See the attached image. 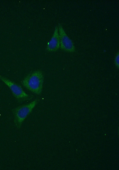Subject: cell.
I'll return each instance as SVG.
<instances>
[{"label":"cell","mask_w":119,"mask_h":170,"mask_svg":"<svg viewBox=\"0 0 119 170\" xmlns=\"http://www.w3.org/2000/svg\"><path fill=\"white\" fill-rule=\"evenodd\" d=\"M44 78L42 72L37 70L28 74L22 81L21 84L28 90L40 95L42 91Z\"/></svg>","instance_id":"cell-1"},{"label":"cell","mask_w":119,"mask_h":170,"mask_svg":"<svg viewBox=\"0 0 119 170\" xmlns=\"http://www.w3.org/2000/svg\"><path fill=\"white\" fill-rule=\"evenodd\" d=\"M39 101V99L37 98L30 103L20 106L12 109L14 123L17 129L20 128L23 122L32 112Z\"/></svg>","instance_id":"cell-2"},{"label":"cell","mask_w":119,"mask_h":170,"mask_svg":"<svg viewBox=\"0 0 119 170\" xmlns=\"http://www.w3.org/2000/svg\"><path fill=\"white\" fill-rule=\"evenodd\" d=\"M0 79L9 87L18 102L29 100L33 98V95L27 94L21 86L14 82L1 76H0Z\"/></svg>","instance_id":"cell-3"},{"label":"cell","mask_w":119,"mask_h":170,"mask_svg":"<svg viewBox=\"0 0 119 170\" xmlns=\"http://www.w3.org/2000/svg\"><path fill=\"white\" fill-rule=\"evenodd\" d=\"M58 27L60 49L69 52H74L75 48L73 41L67 35L60 24H58Z\"/></svg>","instance_id":"cell-4"},{"label":"cell","mask_w":119,"mask_h":170,"mask_svg":"<svg viewBox=\"0 0 119 170\" xmlns=\"http://www.w3.org/2000/svg\"><path fill=\"white\" fill-rule=\"evenodd\" d=\"M60 47V40L58 27L56 26L51 40L47 44L46 49L49 52H55L58 50Z\"/></svg>","instance_id":"cell-5"},{"label":"cell","mask_w":119,"mask_h":170,"mask_svg":"<svg viewBox=\"0 0 119 170\" xmlns=\"http://www.w3.org/2000/svg\"><path fill=\"white\" fill-rule=\"evenodd\" d=\"M119 52H118L116 54L114 61L115 65L118 69L119 67Z\"/></svg>","instance_id":"cell-6"}]
</instances>
